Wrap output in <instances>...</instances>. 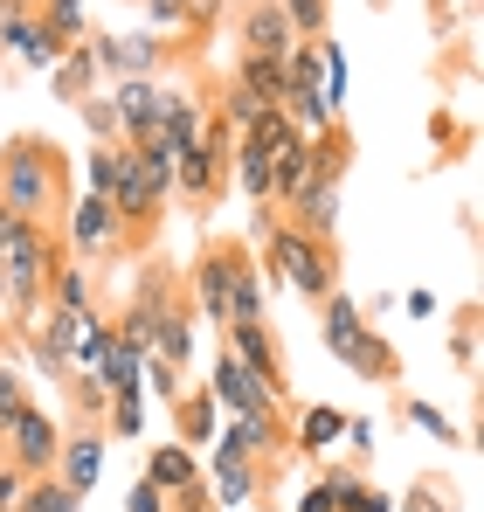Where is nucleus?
Masks as SVG:
<instances>
[{"label":"nucleus","instance_id":"nucleus-35","mask_svg":"<svg viewBox=\"0 0 484 512\" xmlns=\"http://www.w3.org/2000/svg\"><path fill=\"white\" fill-rule=\"evenodd\" d=\"M77 111H83V125H90V139H97V146H118V111H111V97H104V90H90Z\"/></svg>","mask_w":484,"mask_h":512},{"label":"nucleus","instance_id":"nucleus-40","mask_svg":"<svg viewBox=\"0 0 484 512\" xmlns=\"http://www.w3.org/2000/svg\"><path fill=\"white\" fill-rule=\"evenodd\" d=\"M21 402H28V388H21V374H7V367H0V429L14 423V409H21Z\"/></svg>","mask_w":484,"mask_h":512},{"label":"nucleus","instance_id":"nucleus-28","mask_svg":"<svg viewBox=\"0 0 484 512\" xmlns=\"http://www.w3.org/2000/svg\"><path fill=\"white\" fill-rule=\"evenodd\" d=\"M236 84L256 90L263 104H284V56H242V63H236Z\"/></svg>","mask_w":484,"mask_h":512},{"label":"nucleus","instance_id":"nucleus-41","mask_svg":"<svg viewBox=\"0 0 484 512\" xmlns=\"http://www.w3.org/2000/svg\"><path fill=\"white\" fill-rule=\"evenodd\" d=\"M21 485H28V471H14V464L0 457V512H21Z\"/></svg>","mask_w":484,"mask_h":512},{"label":"nucleus","instance_id":"nucleus-27","mask_svg":"<svg viewBox=\"0 0 484 512\" xmlns=\"http://www.w3.org/2000/svg\"><path fill=\"white\" fill-rule=\"evenodd\" d=\"M21 512H83V492H70L56 471H42L21 485Z\"/></svg>","mask_w":484,"mask_h":512},{"label":"nucleus","instance_id":"nucleus-4","mask_svg":"<svg viewBox=\"0 0 484 512\" xmlns=\"http://www.w3.org/2000/svg\"><path fill=\"white\" fill-rule=\"evenodd\" d=\"M319 305H325V353H339V360H346L353 374H367V381H388V374H395V346L367 326V312H360L339 284L325 291Z\"/></svg>","mask_w":484,"mask_h":512},{"label":"nucleus","instance_id":"nucleus-42","mask_svg":"<svg viewBox=\"0 0 484 512\" xmlns=\"http://www.w3.org/2000/svg\"><path fill=\"white\" fill-rule=\"evenodd\" d=\"M160 499H166L160 485H153V478H139V485H132V492H125V512H166Z\"/></svg>","mask_w":484,"mask_h":512},{"label":"nucleus","instance_id":"nucleus-3","mask_svg":"<svg viewBox=\"0 0 484 512\" xmlns=\"http://www.w3.org/2000/svg\"><path fill=\"white\" fill-rule=\"evenodd\" d=\"M256 243H263V270H270V284H291V291H305V298H325V291H332V250L312 243L305 229L270 222V208H263Z\"/></svg>","mask_w":484,"mask_h":512},{"label":"nucleus","instance_id":"nucleus-31","mask_svg":"<svg viewBox=\"0 0 484 512\" xmlns=\"http://www.w3.org/2000/svg\"><path fill=\"white\" fill-rule=\"evenodd\" d=\"M118 180H125V146H90V160H83V187L111 201Z\"/></svg>","mask_w":484,"mask_h":512},{"label":"nucleus","instance_id":"nucleus-12","mask_svg":"<svg viewBox=\"0 0 484 512\" xmlns=\"http://www.w3.org/2000/svg\"><path fill=\"white\" fill-rule=\"evenodd\" d=\"M215 450H222V457H249V464L277 457V450H284V429H277V409H256V416H229V429L215 436Z\"/></svg>","mask_w":484,"mask_h":512},{"label":"nucleus","instance_id":"nucleus-13","mask_svg":"<svg viewBox=\"0 0 484 512\" xmlns=\"http://www.w3.org/2000/svg\"><path fill=\"white\" fill-rule=\"evenodd\" d=\"M90 56H97V70H111V77H153L160 35H153V28H146V35H90Z\"/></svg>","mask_w":484,"mask_h":512},{"label":"nucleus","instance_id":"nucleus-11","mask_svg":"<svg viewBox=\"0 0 484 512\" xmlns=\"http://www.w3.org/2000/svg\"><path fill=\"white\" fill-rule=\"evenodd\" d=\"M201 132H208V104H201L194 90L160 84V118H153V139H166L173 153H187V146H201Z\"/></svg>","mask_w":484,"mask_h":512},{"label":"nucleus","instance_id":"nucleus-26","mask_svg":"<svg viewBox=\"0 0 484 512\" xmlns=\"http://www.w3.org/2000/svg\"><path fill=\"white\" fill-rule=\"evenodd\" d=\"M146 478H153L160 492H180V485H194V478H201V464H194V450H187V443H160V450L146 457Z\"/></svg>","mask_w":484,"mask_h":512},{"label":"nucleus","instance_id":"nucleus-21","mask_svg":"<svg viewBox=\"0 0 484 512\" xmlns=\"http://www.w3.org/2000/svg\"><path fill=\"white\" fill-rule=\"evenodd\" d=\"M222 333H229V353H236L242 367H256L270 388H284V381H277V340H270L263 319H236V326H222Z\"/></svg>","mask_w":484,"mask_h":512},{"label":"nucleus","instance_id":"nucleus-37","mask_svg":"<svg viewBox=\"0 0 484 512\" xmlns=\"http://www.w3.org/2000/svg\"><path fill=\"white\" fill-rule=\"evenodd\" d=\"M139 429H146V395L139 388L111 395V436H139Z\"/></svg>","mask_w":484,"mask_h":512},{"label":"nucleus","instance_id":"nucleus-33","mask_svg":"<svg viewBox=\"0 0 484 512\" xmlns=\"http://www.w3.org/2000/svg\"><path fill=\"white\" fill-rule=\"evenodd\" d=\"M263 111H270V104H263V97H256V90L229 84V90H222V111H215V118H222V125H229V132H249V125H256V118H263Z\"/></svg>","mask_w":484,"mask_h":512},{"label":"nucleus","instance_id":"nucleus-25","mask_svg":"<svg viewBox=\"0 0 484 512\" xmlns=\"http://www.w3.org/2000/svg\"><path fill=\"white\" fill-rule=\"evenodd\" d=\"M42 305H56V312H83V305H97V277H90V263H56L49 270V298Z\"/></svg>","mask_w":484,"mask_h":512},{"label":"nucleus","instance_id":"nucleus-38","mask_svg":"<svg viewBox=\"0 0 484 512\" xmlns=\"http://www.w3.org/2000/svg\"><path fill=\"white\" fill-rule=\"evenodd\" d=\"M408 423L422 429V436H436V443H464V429L450 423V416H443L436 402H408Z\"/></svg>","mask_w":484,"mask_h":512},{"label":"nucleus","instance_id":"nucleus-23","mask_svg":"<svg viewBox=\"0 0 484 512\" xmlns=\"http://www.w3.org/2000/svg\"><path fill=\"white\" fill-rule=\"evenodd\" d=\"M125 160H132L139 180H146V194L166 208V194H173V160H180V153H173L166 139H139V146H125Z\"/></svg>","mask_w":484,"mask_h":512},{"label":"nucleus","instance_id":"nucleus-22","mask_svg":"<svg viewBox=\"0 0 484 512\" xmlns=\"http://www.w3.org/2000/svg\"><path fill=\"white\" fill-rule=\"evenodd\" d=\"M263 284H270L263 263L249 250H236V263H229V326L236 319H263Z\"/></svg>","mask_w":484,"mask_h":512},{"label":"nucleus","instance_id":"nucleus-32","mask_svg":"<svg viewBox=\"0 0 484 512\" xmlns=\"http://www.w3.org/2000/svg\"><path fill=\"white\" fill-rule=\"evenodd\" d=\"M353 471H325L319 485H305V499H298V512H346V499H353Z\"/></svg>","mask_w":484,"mask_h":512},{"label":"nucleus","instance_id":"nucleus-39","mask_svg":"<svg viewBox=\"0 0 484 512\" xmlns=\"http://www.w3.org/2000/svg\"><path fill=\"white\" fill-rule=\"evenodd\" d=\"M146 28L153 35H187V0H146Z\"/></svg>","mask_w":484,"mask_h":512},{"label":"nucleus","instance_id":"nucleus-18","mask_svg":"<svg viewBox=\"0 0 484 512\" xmlns=\"http://www.w3.org/2000/svg\"><path fill=\"white\" fill-rule=\"evenodd\" d=\"M256 478H263V471H256L249 457H222V450H215V464L201 471V485H208V506H215V512L249 506V499H256Z\"/></svg>","mask_w":484,"mask_h":512},{"label":"nucleus","instance_id":"nucleus-6","mask_svg":"<svg viewBox=\"0 0 484 512\" xmlns=\"http://www.w3.org/2000/svg\"><path fill=\"white\" fill-rule=\"evenodd\" d=\"M222 180H229V125L208 118L201 146H187V153L173 160V194H187V201H215Z\"/></svg>","mask_w":484,"mask_h":512},{"label":"nucleus","instance_id":"nucleus-47","mask_svg":"<svg viewBox=\"0 0 484 512\" xmlns=\"http://www.w3.org/2000/svg\"><path fill=\"white\" fill-rule=\"evenodd\" d=\"M194 512H215V506H194Z\"/></svg>","mask_w":484,"mask_h":512},{"label":"nucleus","instance_id":"nucleus-36","mask_svg":"<svg viewBox=\"0 0 484 512\" xmlns=\"http://www.w3.org/2000/svg\"><path fill=\"white\" fill-rule=\"evenodd\" d=\"M277 7H284V21H291L298 42H319L325 35V0H277Z\"/></svg>","mask_w":484,"mask_h":512},{"label":"nucleus","instance_id":"nucleus-46","mask_svg":"<svg viewBox=\"0 0 484 512\" xmlns=\"http://www.w3.org/2000/svg\"><path fill=\"white\" fill-rule=\"evenodd\" d=\"M0 312H7V284H0Z\"/></svg>","mask_w":484,"mask_h":512},{"label":"nucleus","instance_id":"nucleus-29","mask_svg":"<svg viewBox=\"0 0 484 512\" xmlns=\"http://www.w3.org/2000/svg\"><path fill=\"white\" fill-rule=\"evenodd\" d=\"M35 14H42V28H49L63 49L90 35V14H83V0H35Z\"/></svg>","mask_w":484,"mask_h":512},{"label":"nucleus","instance_id":"nucleus-1","mask_svg":"<svg viewBox=\"0 0 484 512\" xmlns=\"http://www.w3.org/2000/svg\"><path fill=\"white\" fill-rule=\"evenodd\" d=\"M56 194H63V153L49 139H35V132H14L0 146V208L21 215V222H42L56 208Z\"/></svg>","mask_w":484,"mask_h":512},{"label":"nucleus","instance_id":"nucleus-2","mask_svg":"<svg viewBox=\"0 0 484 512\" xmlns=\"http://www.w3.org/2000/svg\"><path fill=\"white\" fill-rule=\"evenodd\" d=\"M49 270H56V243H49V229L7 215V236H0V284H7V312H14V319H35V312H42V298H49Z\"/></svg>","mask_w":484,"mask_h":512},{"label":"nucleus","instance_id":"nucleus-5","mask_svg":"<svg viewBox=\"0 0 484 512\" xmlns=\"http://www.w3.org/2000/svg\"><path fill=\"white\" fill-rule=\"evenodd\" d=\"M56 450H63V429H56L49 409H35V402H21L14 423L0 429V457H7L14 471H28V478L56 471Z\"/></svg>","mask_w":484,"mask_h":512},{"label":"nucleus","instance_id":"nucleus-24","mask_svg":"<svg viewBox=\"0 0 484 512\" xmlns=\"http://www.w3.org/2000/svg\"><path fill=\"white\" fill-rule=\"evenodd\" d=\"M229 167H236V187L256 201V208H270V153L256 146V132H236V153H229Z\"/></svg>","mask_w":484,"mask_h":512},{"label":"nucleus","instance_id":"nucleus-44","mask_svg":"<svg viewBox=\"0 0 484 512\" xmlns=\"http://www.w3.org/2000/svg\"><path fill=\"white\" fill-rule=\"evenodd\" d=\"M229 14V0H187V28H215Z\"/></svg>","mask_w":484,"mask_h":512},{"label":"nucleus","instance_id":"nucleus-8","mask_svg":"<svg viewBox=\"0 0 484 512\" xmlns=\"http://www.w3.org/2000/svg\"><path fill=\"white\" fill-rule=\"evenodd\" d=\"M125 236H132V229H125V215H118L104 194H83L77 208H70V229H63V243H70L83 263H90V256H111Z\"/></svg>","mask_w":484,"mask_h":512},{"label":"nucleus","instance_id":"nucleus-19","mask_svg":"<svg viewBox=\"0 0 484 512\" xmlns=\"http://www.w3.org/2000/svg\"><path fill=\"white\" fill-rule=\"evenodd\" d=\"M153 360H166V367H187V360H194V305H180L173 291L160 298V326H153Z\"/></svg>","mask_w":484,"mask_h":512},{"label":"nucleus","instance_id":"nucleus-9","mask_svg":"<svg viewBox=\"0 0 484 512\" xmlns=\"http://www.w3.org/2000/svg\"><path fill=\"white\" fill-rule=\"evenodd\" d=\"M208 395H215L229 416H256V409H277V395H284V388H270L256 367H242L236 353L222 346V353H215V388H208Z\"/></svg>","mask_w":484,"mask_h":512},{"label":"nucleus","instance_id":"nucleus-10","mask_svg":"<svg viewBox=\"0 0 484 512\" xmlns=\"http://www.w3.org/2000/svg\"><path fill=\"white\" fill-rule=\"evenodd\" d=\"M111 111H118V146L153 139V118H160V77H118Z\"/></svg>","mask_w":484,"mask_h":512},{"label":"nucleus","instance_id":"nucleus-34","mask_svg":"<svg viewBox=\"0 0 484 512\" xmlns=\"http://www.w3.org/2000/svg\"><path fill=\"white\" fill-rule=\"evenodd\" d=\"M208 429H215V395L201 388L180 402V443H208Z\"/></svg>","mask_w":484,"mask_h":512},{"label":"nucleus","instance_id":"nucleus-45","mask_svg":"<svg viewBox=\"0 0 484 512\" xmlns=\"http://www.w3.org/2000/svg\"><path fill=\"white\" fill-rule=\"evenodd\" d=\"M436 312V291H408V319H429Z\"/></svg>","mask_w":484,"mask_h":512},{"label":"nucleus","instance_id":"nucleus-7","mask_svg":"<svg viewBox=\"0 0 484 512\" xmlns=\"http://www.w3.org/2000/svg\"><path fill=\"white\" fill-rule=\"evenodd\" d=\"M0 56H14L21 70H49L63 56V42L42 28L35 0H0Z\"/></svg>","mask_w":484,"mask_h":512},{"label":"nucleus","instance_id":"nucleus-15","mask_svg":"<svg viewBox=\"0 0 484 512\" xmlns=\"http://www.w3.org/2000/svg\"><path fill=\"white\" fill-rule=\"evenodd\" d=\"M56 478L70 485V492H97V478H104V429H77V436H63V450H56Z\"/></svg>","mask_w":484,"mask_h":512},{"label":"nucleus","instance_id":"nucleus-20","mask_svg":"<svg viewBox=\"0 0 484 512\" xmlns=\"http://www.w3.org/2000/svg\"><path fill=\"white\" fill-rule=\"evenodd\" d=\"M97 77H104V70H97V56H90V35H83V42H70V49L49 63V90H56L63 104H83V97L97 90Z\"/></svg>","mask_w":484,"mask_h":512},{"label":"nucleus","instance_id":"nucleus-16","mask_svg":"<svg viewBox=\"0 0 484 512\" xmlns=\"http://www.w3.org/2000/svg\"><path fill=\"white\" fill-rule=\"evenodd\" d=\"M229 263H236V243H215L194 270V319H215L229 326Z\"/></svg>","mask_w":484,"mask_h":512},{"label":"nucleus","instance_id":"nucleus-14","mask_svg":"<svg viewBox=\"0 0 484 512\" xmlns=\"http://www.w3.org/2000/svg\"><path fill=\"white\" fill-rule=\"evenodd\" d=\"M236 35H242V56H284V49L298 42L277 0H249V7H242V21H236Z\"/></svg>","mask_w":484,"mask_h":512},{"label":"nucleus","instance_id":"nucleus-43","mask_svg":"<svg viewBox=\"0 0 484 512\" xmlns=\"http://www.w3.org/2000/svg\"><path fill=\"white\" fill-rule=\"evenodd\" d=\"M346 512H395V499H388V492H374V485H353Z\"/></svg>","mask_w":484,"mask_h":512},{"label":"nucleus","instance_id":"nucleus-30","mask_svg":"<svg viewBox=\"0 0 484 512\" xmlns=\"http://www.w3.org/2000/svg\"><path fill=\"white\" fill-rule=\"evenodd\" d=\"M339 429H346V416H339V409H305V423H298V436H291V450L325 457V450L339 443Z\"/></svg>","mask_w":484,"mask_h":512},{"label":"nucleus","instance_id":"nucleus-17","mask_svg":"<svg viewBox=\"0 0 484 512\" xmlns=\"http://www.w3.org/2000/svg\"><path fill=\"white\" fill-rule=\"evenodd\" d=\"M28 353H35V367L56 381V374H70V312H56V305H42L35 319H28Z\"/></svg>","mask_w":484,"mask_h":512}]
</instances>
